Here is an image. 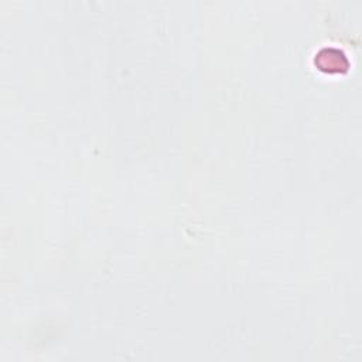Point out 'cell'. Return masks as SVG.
<instances>
[{
  "label": "cell",
  "instance_id": "6da1fadb",
  "mask_svg": "<svg viewBox=\"0 0 362 362\" xmlns=\"http://www.w3.org/2000/svg\"><path fill=\"white\" fill-rule=\"evenodd\" d=\"M315 65L318 66V69L325 71L328 74H342L348 69L349 61L341 49L335 47H325L315 54Z\"/></svg>",
  "mask_w": 362,
  "mask_h": 362
}]
</instances>
